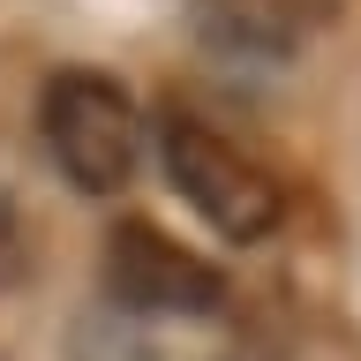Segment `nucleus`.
Segmentation results:
<instances>
[{"instance_id":"3","label":"nucleus","mask_w":361,"mask_h":361,"mask_svg":"<svg viewBox=\"0 0 361 361\" xmlns=\"http://www.w3.org/2000/svg\"><path fill=\"white\" fill-rule=\"evenodd\" d=\"M98 279H106V301L128 316H219L226 309V271L203 264L196 248H180L151 219H121L106 233Z\"/></svg>"},{"instance_id":"1","label":"nucleus","mask_w":361,"mask_h":361,"mask_svg":"<svg viewBox=\"0 0 361 361\" xmlns=\"http://www.w3.org/2000/svg\"><path fill=\"white\" fill-rule=\"evenodd\" d=\"M158 158H166V180L188 196V211H196L211 233H226V241H264V233H279L286 188H279L241 143H226L211 121L173 106L158 121Z\"/></svg>"},{"instance_id":"2","label":"nucleus","mask_w":361,"mask_h":361,"mask_svg":"<svg viewBox=\"0 0 361 361\" xmlns=\"http://www.w3.org/2000/svg\"><path fill=\"white\" fill-rule=\"evenodd\" d=\"M38 128L45 151L83 196H121L135 173V151H143V121H135L128 90L98 75V68H61L53 83L38 90Z\"/></svg>"},{"instance_id":"5","label":"nucleus","mask_w":361,"mask_h":361,"mask_svg":"<svg viewBox=\"0 0 361 361\" xmlns=\"http://www.w3.org/2000/svg\"><path fill=\"white\" fill-rule=\"evenodd\" d=\"M23 264H30V233H23L16 196L0 188V286H16V279H23Z\"/></svg>"},{"instance_id":"4","label":"nucleus","mask_w":361,"mask_h":361,"mask_svg":"<svg viewBox=\"0 0 361 361\" xmlns=\"http://www.w3.org/2000/svg\"><path fill=\"white\" fill-rule=\"evenodd\" d=\"M331 16H338V0H188L196 38L233 53V61H286Z\"/></svg>"}]
</instances>
